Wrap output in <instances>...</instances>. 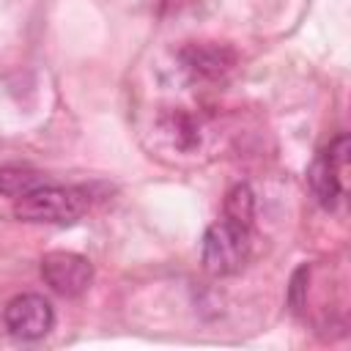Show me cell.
Wrapping results in <instances>:
<instances>
[{
	"instance_id": "8992f818",
	"label": "cell",
	"mask_w": 351,
	"mask_h": 351,
	"mask_svg": "<svg viewBox=\"0 0 351 351\" xmlns=\"http://www.w3.org/2000/svg\"><path fill=\"white\" fill-rule=\"evenodd\" d=\"M340 165L335 159H329L326 151H321L315 156V162L310 165L307 170V181H310V189L315 195V200L324 206V208H335L337 206V197L343 195V186H340Z\"/></svg>"
},
{
	"instance_id": "6da1fadb",
	"label": "cell",
	"mask_w": 351,
	"mask_h": 351,
	"mask_svg": "<svg viewBox=\"0 0 351 351\" xmlns=\"http://www.w3.org/2000/svg\"><path fill=\"white\" fill-rule=\"evenodd\" d=\"M90 206V197L85 189L77 186H52L41 184L33 192L16 197L14 203V217L22 222H55V225H69L77 222Z\"/></svg>"
},
{
	"instance_id": "7a4b0ae2",
	"label": "cell",
	"mask_w": 351,
	"mask_h": 351,
	"mask_svg": "<svg viewBox=\"0 0 351 351\" xmlns=\"http://www.w3.org/2000/svg\"><path fill=\"white\" fill-rule=\"evenodd\" d=\"M250 255V228L219 219L214 222L203 236V269L211 277H228L236 274Z\"/></svg>"
},
{
	"instance_id": "5b68a950",
	"label": "cell",
	"mask_w": 351,
	"mask_h": 351,
	"mask_svg": "<svg viewBox=\"0 0 351 351\" xmlns=\"http://www.w3.org/2000/svg\"><path fill=\"white\" fill-rule=\"evenodd\" d=\"M181 63L195 80H219L233 66V52L214 44H189L181 49Z\"/></svg>"
},
{
	"instance_id": "52a82bcc",
	"label": "cell",
	"mask_w": 351,
	"mask_h": 351,
	"mask_svg": "<svg viewBox=\"0 0 351 351\" xmlns=\"http://www.w3.org/2000/svg\"><path fill=\"white\" fill-rule=\"evenodd\" d=\"M41 184H47V181L33 167H22V165H3L0 167V195H8L16 200Z\"/></svg>"
},
{
	"instance_id": "3957f363",
	"label": "cell",
	"mask_w": 351,
	"mask_h": 351,
	"mask_svg": "<svg viewBox=\"0 0 351 351\" xmlns=\"http://www.w3.org/2000/svg\"><path fill=\"white\" fill-rule=\"evenodd\" d=\"M41 280L60 296H82L93 282V266L80 252L55 250L41 258Z\"/></svg>"
},
{
	"instance_id": "ba28073f",
	"label": "cell",
	"mask_w": 351,
	"mask_h": 351,
	"mask_svg": "<svg viewBox=\"0 0 351 351\" xmlns=\"http://www.w3.org/2000/svg\"><path fill=\"white\" fill-rule=\"evenodd\" d=\"M225 219H233L244 228H252L255 219V195L247 184H236L230 186V192L225 195Z\"/></svg>"
},
{
	"instance_id": "277c9868",
	"label": "cell",
	"mask_w": 351,
	"mask_h": 351,
	"mask_svg": "<svg viewBox=\"0 0 351 351\" xmlns=\"http://www.w3.org/2000/svg\"><path fill=\"white\" fill-rule=\"evenodd\" d=\"M3 324L19 340H38V337L49 335V329L55 324V310L38 293H19L5 304Z\"/></svg>"
},
{
	"instance_id": "9c48e42d",
	"label": "cell",
	"mask_w": 351,
	"mask_h": 351,
	"mask_svg": "<svg viewBox=\"0 0 351 351\" xmlns=\"http://www.w3.org/2000/svg\"><path fill=\"white\" fill-rule=\"evenodd\" d=\"M307 277H310V269L307 266H299L291 277V288H288V302L291 307L299 313L304 307V293H307Z\"/></svg>"
}]
</instances>
